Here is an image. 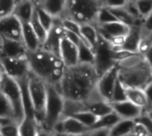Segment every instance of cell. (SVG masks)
I'll return each instance as SVG.
<instances>
[{
  "label": "cell",
  "mask_w": 152,
  "mask_h": 136,
  "mask_svg": "<svg viewBox=\"0 0 152 136\" xmlns=\"http://www.w3.org/2000/svg\"><path fill=\"white\" fill-rule=\"evenodd\" d=\"M70 118H73L74 119L77 120L79 123H81L82 125L86 126L88 129L91 126H93L98 120V118L96 116H94V114H92L91 112H89V111L78 112L77 114H74Z\"/></svg>",
  "instance_id": "obj_33"
},
{
  "label": "cell",
  "mask_w": 152,
  "mask_h": 136,
  "mask_svg": "<svg viewBox=\"0 0 152 136\" xmlns=\"http://www.w3.org/2000/svg\"><path fill=\"white\" fill-rule=\"evenodd\" d=\"M34 33L36 34L37 37L38 38V41L40 43V45H42L45 39H46V37H47V32L45 31V29L42 27V25L40 24L38 19H37V12L36 11L34 10V12H33V15H32V18L30 20V22H29ZM41 47V46H40Z\"/></svg>",
  "instance_id": "obj_31"
},
{
  "label": "cell",
  "mask_w": 152,
  "mask_h": 136,
  "mask_svg": "<svg viewBox=\"0 0 152 136\" xmlns=\"http://www.w3.org/2000/svg\"><path fill=\"white\" fill-rule=\"evenodd\" d=\"M86 106L87 111L91 112L92 114L96 116L98 118L113 112L110 102H107L103 100L96 101L94 102L86 104Z\"/></svg>",
  "instance_id": "obj_24"
},
{
  "label": "cell",
  "mask_w": 152,
  "mask_h": 136,
  "mask_svg": "<svg viewBox=\"0 0 152 136\" xmlns=\"http://www.w3.org/2000/svg\"><path fill=\"white\" fill-rule=\"evenodd\" d=\"M86 136H110V129H95L88 131Z\"/></svg>",
  "instance_id": "obj_44"
},
{
  "label": "cell",
  "mask_w": 152,
  "mask_h": 136,
  "mask_svg": "<svg viewBox=\"0 0 152 136\" xmlns=\"http://www.w3.org/2000/svg\"><path fill=\"white\" fill-rule=\"evenodd\" d=\"M124 101H126V94H125V86L119 82L118 78L110 102H124Z\"/></svg>",
  "instance_id": "obj_38"
},
{
  "label": "cell",
  "mask_w": 152,
  "mask_h": 136,
  "mask_svg": "<svg viewBox=\"0 0 152 136\" xmlns=\"http://www.w3.org/2000/svg\"><path fill=\"white\" fill-rule=\"evenodd\" d=\"M63 35H64V29L61 26V20L54 19L53 27L48 31L46 39L41 45L40 48L60 58V45Z\"/></svg>",
  "instance_id": "obj_11"
},
{
  "label": "cell",
  "mask_w": 152,
  "mask_h": 136,
  "mask_svg": "<svg viewBox=\"0 0 152 136\" xmlns=\"http://www.w3.org/2000/svg\"><path fill=\"white\" fill-rule=\"evenodd\" d=\"M126 136H133V135H132L130 134V135H126Z\"/></svg>",
  "instance_id": "obj_48"
},
{
  "label": "cell",
  "mask_w": 152,
  "mask_h": 136,
  "mask_svg": "<svg viewBox=\"0 0 152 136\" xmlns=\"http://www.w3.org/2000/svg\"><path fill=\"white\" fill-rule=\"evenodd\" d=\"M16 1H0V19L12 15Z\"/></svg>",
  "instance_id": "obj_39"
},
{
  "label": "cell",
  "mask_w": 152,
  "mask_h": 136,
  "mask_svg": "<svg viewBox=\"0 0 152 136\" xmlns=\"http://www.w3.org/2000/svg\"><path fill=\"white\" fill-rule=\"evenodd\" d=\"M3 74H4V72H3V70H2V69H1V67H0V84H1V81H2Z\"/></svg>",
  "instance_id": "obj_47"
},
{
  "label": "cell",
  "mask_w": 152,
  "mask_h": 136,
  "mask_svg": "<svg viewBox=\"0 0 152 136\" xmlns=\"http://www.w3.org/2000/svg\"><path fill=\"white\" fill-rule=\"evenodd\" d=\"M0 36L5 39L22 43L21 23L14 15L0 19Z\"/></svg>",
  "instance_id": "obj_12"
},
{
  "label": "cell",
  "mask_w": 152,
  "mask_h": 136,
  "mask_svg": "<svg viewBox=\"0 0 152 136\" xmlns=\"http://www.w3.org/2000/svg\"><path fill=\"white\" fill-rule=\"evenodd\" d=\"M95 53L94 52L84 43H80L78 45V64L94 65Z\"/></svg>",
  "instance_id": "obj_29"
},
{
  "label": "cell",
  "mask_w": 152,
  "mask_h": 136,
  "mask_svg": "<svg viewBox=\"0 0 152 136\" xmlns=\"http://www.w3.org/2000/svg\"><path fill=\"white\" fill-rule=\"evenodd\" d=\"M118 78L125 87L144 90L152 84L151 64L142 55L137 54L117 63Z\"/></svg>",
  "instance_id": "obj_2"
},
{
  "label": "cell",
  "mask_w": 152,
  "mask_h": 136,
  "mask_svg": "<svg viewBox=\"0 0 152 136\" xmlns=\"http://www.w3.org/2000/svg\"><path fill=\"white\" fill-rule=\"evenodd\" d=\"M134 4L140 13V16L143 20L152 14V1L136 0L134 1Z\"/></svg>",
  "instance_id": "obj_34"
},
{
  "label": "cell",
  "mask_w": 152,
  "mask_h": 136,
  "mask_svg": "<svg viewBox=\"0 0 152 136\" xmlns=\"http://www.w3.org/2000/svg\"><path fill=\"white\" fill-rule=\"evenodd\" d=\"M112 111L117 114L120 119L125 120H135L138 118L142 113V110L128 101L118 102H110Z\"/></svg>",
  "instance_id": "obj_14"
},
{
  "label": "cell",
  "mask_w": 152,
  "mask_h": 136,
  "mask_svg": "<svg viewBox=\"0 0 152 136\" xmlns=\"http://www.w3.org/2000/svg\"><path fill=\"white\" fill-rule=\"evenodd\" d=\"M80 31L86 42L89 45V46L94 52L98 44V39H99V35H98L95 26L91 25V24L80 25Z\"/></svg>",
  "instance_id": "obj_23"
},
{
  "label": "cell",
  "mask_w": 152,
  "mask_h": 136,
  "mask_svg": "<svg viewBox=\"0 0 152 136\" xmlns=\"http://www.w3.org/2000/svg\"><path fill=\"white\" fill-rule=\"evenodd\" d=\"M131 135L133 136H151L152 133H151L142 125L134 122V125L133 130L131 132Z\"/></svg>",
  "instance_id": "obj_43"
},
{
  "label": "cell",
  "mask_w": 152,
  "mask_h": 136,
  "mask_svg": "<svg viewBox=\"0 0 152 136\" xmlns=\"http://www.w3.org/2000/svg\"><path fill=\"white\" fill-rule=\"evenodd\" d=\"M0 92L11 104L14 120L17 124H20L24 118V110L21 102L20 91L16 80L4 73L0 84Z\"/></svg>",
  "instance_id": "obj_7"
},
{
  "label": "cell",
  "mask_w": 152,
  "mask_h": 136,
  "mask_svg": "<svg viewBox=\"0 0 152 136\" xmlns=\"http://www.w3.org/2000/svg\"><path fill=\"white\" fill-rule=\"evenodd\" d=\"M35 11L37 12V19L40 22V24L42 25V27L45 29V31L48 33V31L51 29V28L53 27V20L54 19L49 15L45 10H43L42 8H40L39 6L35 4Z\"/></svg>",
  "instance_id": "obj_32"
},
{
  "label": "cell",
  "mask_w": 152,
  "mask_h": 136,
  "mask_svg": "<svg viewBox=\"0 0 152 136\" xmlns=\"http://www.w3.org/2000/svg\"><path fill=\"white\" fill-rule=\"evenodd\" d=\"M19 136H36L37 132V125L34 119L24 118L18 126Z\"/></svg>",
  "instance_id": "obj_30"
},
{
  "label": "cell",
  "mask_w": 152,
  "mask_h": 136,
  "mask_svg": "<svg viewBox=\"0 0 152 136\" xmlns=\"http://www.w3.org/2000/svg\"><path fill=\"white\" fill-rule=\"evenodd\" d=\"M36 136H53V133L49 132L47 130H45L43 128L38 127L37 128V135Z\"/></svg>",
  "instance_id": "obj_45"
},
{
  "label": "cell",
  "mask_w": 152,
  "mask_h": 136,
  "mask_svg": "<svg viewBox=\"0 0 152 136\" xmlns=\"http://www.w3.org/2000/svg\"><path fill=\"white\" fill-rule=\"evenodd\" d=\"M0 118H11L14 119L13 111L11 107V104L1 92H0Z\"/></svg>",
  "instance_id": "obj_37"
},
{
  "label": "cell",
  "mask_w": 152,
  "mask_h": 136,
  "mask_svg": "<svg viewBox=\"0 0 152 136\" xmlns=\"http://www.w3.org/2000/svg\"><path fill=\"white\" fill-rule=\"evenodd\" d=\"M63 133L71 136H79L88 132V128L73 118H61Z\"/></svg>",
  "instance_id": "obj_21"
},
{
  "label": "cell",
  "mask_w": 152,
  "mask_h": 136,
  "mask_svg": "<svg viewBox=\"0 0 152 136\" xmlns=\"http://www.w3.org/2000/svg\"><path fill=\"white\" fill-rule=\"evenodd\" d=\"M64 99L54 86L46 84V102L45 119L40 128L53 133V127L62 118Z\"/></svg>",
  "instance_id": "obj_6"
},
{
  "label": "cell",
  "mask_w": 152,
  "mask_h": 136,
  "mask_svg": "<svg viewBox=\"0 0 152 136\" xmlns=\"http://www.w3.org/2000/svg\"><path fill=\"white\" fill-rule=\"evenodd\" d=\"M87 111L86 106L84 102H74L69 100H64L63 110H62V118H69L77 114L78 112Z\"/></svg>",
  "instance_id": "obj_28"
},
{
  "label": "cell",
  "mask_w": 152,
  "mask_h": 136,
  "mask_svg": "<svg viewBox=\"0 0 152 136\" xmlns=\"http://www.w3.org/2000/svg\"><path fill=\"white\" fill-rule=\"evenodd\" d=\"M99 76L94 65L77 64L65 68L59 84L55 86L64 100L86 103L96 91Z\"/></svg>",
  "instance_id": "obj_1"
},
{
  "label": "cell",
  "mask_w": 152,
  "mask_h": 136,
  "mask_svg": "<svg viewBox=\"0 0 152 136\" xmlns=\"http://www.w3.org/2000/svg\"><path fill=\"white\" fill-rule=\"evenodd\" d=\"M34 4L43 10H45L49 15H51L53 19L61 20L65 6L66 1L62 0H44V1H34Z\"/></svg>",
  "instance_id": "obj_17"
},
{
  "label": "cell",
  "mask_w": 152,
  "mask_h": 136,
  "mask_svg": "<svg viewBox=\"0 0 152 136\" xmlns=\"http://www.w3.org/2000/svg\"><path fill=\"white\" fill-rule=\"evenodd\" d=\"M118 68L117 64L112 66L110 69L99 77L96 84V90L100 96L107 102H111L113 91L118 81Z\"/></svg>",
  "instance_id": "obj_10"
},
{
  "label": "cell",
  "mask_w": 152,
  "mask_h": 136,
  "mask_svg": "<svg viewBox=\"0 0 152 136\" xmlns=\"http://www.w3.org/2000/svg\"><path fill=\"white\" fill-rule=\"evenodd\" d=\"M22 30V43L28 53L36 52L41 46L38 38L34 33L29 23H21Z\"/></svg>",
  "instance_id": "obj_20"
},
{
  "label": "cell",
  "mask_w": 152,
  "mask_h": 136,
  "mask_svg": "<svg viewBox=\"0 0 152 136\" xmlns=\"http://www.w3.org/2000/svg\"><path fill=\"white\" fill-rule=\"evenodd\" d=\"M125 94L126 101L141 108L142 112L151 114V105L150 103L143 90L134 87H125Z\"/></svg>",
  "instance_id": "obj_16"
},
{
  "label": "cell",
  "mask_w": 152,
  "mask_h": 136,
  "mask_svg": "<svg viewBox=\"0 0 152 136\" xmlns=\"http://www.w3.org/2000/svg\"><path fill=\"white\" fill-rule=\"evenodd\" d=\"M20 91V96H21V102H22V107L24 110V118L34 119V110H33V106L28 88V76L20 79L16 80ZM35 120V119H34Z\"/></svg>",
  "instance_id": "obj_18"
},
{
  "label": "cell",
  "mask_w": 152,
  "mask_h": 136,
  "mask_svg": "<svg viewBox=\"0 0 152 136\" xmlns=\"http://www.w3.org/2000/svg\"><path fill=\"white\" fill-rule=\"evenodd\" d=\"M101 8L100 1L94 0H72L66 1L62 19L70 20L79 25H96V17Z\"/></svg>",
  "instance_id": "obj_4"
},
{
  "label": "cell",
  "mask_w": 152,
  "mask_h": 136,
  "mask_svg": "<svg viewBox=\"0 0 152 136\" xmlns=\"http://www.w3.org/2000/svg\"><path fill=\"white\" fill-rule=\"evenodd\" d=\"M94 53H95V61L94 66L99 77L102 76L108 69H110L112 66L117 64L113 61L111 57L112 51H111L110 45L100 36Z\"/></svg>",
  "instance_id": "obj_9"
},
{
  "label": "cell",
  "mask_w": 152,
  "mask_h": 136,
  "mask_svg": "<svg viewBox=\"0 0 152 136\" xmlns=\"http://www.w3.org/2000/svg\"><path fill=\"white\" fill-rule=\"evenodd\" d=\"M28 88L34 110V119L38 127L45 119V108L46 102V84L38 77L29 71L28 75Z\"/></svg>",
  "instance_id": "obj_5"
},
{
  "label": "cell",
  "mask_w": 152,
  "mask_h": 136,
  "mask_svg": "<svg viewBox=\"0 0 152 136\" xmlns=\"http://www.w3.org/2000/svg\"><path fill=\"white\" fill-rule=\"evenodd\" d=\"M134 122L139 123L145 126L151 133H152V122H151V114L142 112V115L134 120Z\"/></svg>",
  "instance_id": "obj_42"
},
{
  "label": "cell",
  "mask_w": 152,
  "mask_h": 136,
  "mask_svg": "<svg viewBox=\"0 0 152 136\" xmlns=\"http://www.w3.org/2000/svg\"><path fill=\"white\" fill-rule=\"evenodd\" d=\"M34 10V1H16L12 15H14L20 23H29Z\"/></svg>",
  "instance_id": "obj_19"
},
{
  "label": "cell",
  "mask_w": 152,
  "mask_h": 136,
  "mask_svg": "<svg viewBox=\"0 0 152 136\" xmlns=\"http://www.w3.org/2000/svg\"><path fill=\"white\" fill-rule=\"evenodd\" d=\"M134 125V120H119L110 129V136H126L131 134Z\"/></svg>",
  "instance_id": "obj_26"
},
{
  "label": "cell",
  "mask_w": 152,
  "mask_h": 136,
  "mask_svg": "<svg viewBox=\"0 0 152 136\" xmlns=\"http://www.w3.org/2000/svg\"><path fill=\"white\" fill-rule=\"evenodd\" d=\"M108 9V8H107ZM109 11L112 13V15L117 19V20L128 28H132L134 26H141L142 23L136 21L126 10L124 7L119 8H114V9H109Z\"/></svg>",
  "instance_id": "obj_25"
},
{
  "label": "cell",
  "mask_w": 152,
  "mask_h": 136,
  "mask_svg": "<svg viewBox=\"0 0 152 136\" xmlns=\"http://www.w3.org/2000/svg\"><path fill=\"white\" fill-rule=\"evenodd\" d=\"M19 125L16 123L10 124L0 127V136H19Z\"/></svg>",
  "instance_id": "obj_41"
},
{
  "label": "cell",
  "mask_w": 152,
  "mask_h": 136,
  "mask_svg": "<svg viewBox=\"0 0 152 136\" xmlns=\"http://www.w3.org/2000/svg\"><path fill=\"white\" fill-rule=\"evenodd\" d=\"M114 21H118V20L112 15V13L109 11V9L101 6V8L98 11L97 17H96V25L107 24V23H110Z\"/></svg>",
  "instance_id": "obj_35"
},
{
  "label": "cell",
  "mask_w": 152,
  "mask_h": 136,
  "mask_svg": "<svg viewBox=\"0 0 152 136\" xmlns=\"http://www.w3.org/2000/svg\"><path fill=\"white\" fill-rule=\"evenodd\" d=\"M1 56L8 58H27L28 52L23 43L9 40L2 37V44L0 47Z\"/></svg>",
  "instance_id": "obj_15"
},
{
  "label": "cell",
  "mask_w": 152,
  "mask_h": 136,
  "mask_svg": "<svg viewBox=\"0 0 152 136\" xmlns=\"http://www.w3.org/2000/svg\"><path fill=\"white\" fill-rule=\"evenodd\" d=\"M27 59L31 73L47 85L56 86L59 84L66 68L59 57L39 48L36 52L28 53Z\"/></svg>",
  "instance_id": "obj_3"
},
{
  "label": "cell",
  "mask_w": 152,
  "mask_h": 136,
  "mask_svg": "<svg viewBox=\"0 0 152 136\" xmlns=\"http://www.w3.org/2000/svg\"><path fill=\"white\" fill-rule=\"evenodd\" d=\"M124 8L136 21H138L140 23H142L143 20L140 16V13H139V12H138V10H137V8L135 6L134 1H126Z\"/></svg>",
  "instance_id": "obj_40"
},
{
  "label": "cell",
  "mask_w": 152,
  "mask_h": 136,
  "mask_svg": "<svg viewBox=\"0 0 152 136\" xmlns=\"http://www.w3.org/2000/svg\"><path fill=\"white\" fill-rule=\"evenodd\" d=\"M53 136H71L65 133H53Z\"/></svg>",
  "instance_id": "obj_46"
},
{
  "label": "cell",
  "mask_w": 152,
  "mask_h": 136,
  "mask_svg": "<svg viewBox=\"0 0 152 136\" xmlns=\"http://www.w3.org/2000/svg\"><path fill=\"white\" fill-rule=\"evenodd\" d=\"M119 120H121V119L117 116V114H115L114 112H111L110 114H108L106 116L99 118L97 122L93 126H91L88 129V131L95 130V129H110Z\"/></svg>",
  "instance_id": "obj_27"
},
{
  "label": "cell",
  "mask_w": 152,
  "mask_h": 136,
  "mask_svg": "<svg viewBox=\"0 0 152 136\" xmlns=\"http://www.w3.org/2000/svg\"><path fill=\"white\" fill-rule=\"evenodd\" d=\"M60 58L66 68L78 64V47L71 43L64 35L60 45Z\"/></svg>",
  "instance_id": "obj_13"
},
{
  "label": "cell",
  "mask_w": 152,
  "mask_h": 136,
  "mask_svg": "<svg viewBox=\"0 0 152 136\" xmlns=\"http://www.w3.org/2000/svg\"><path fill=\"white\" fill-rule=\"evenodd\" d=\"M152 50L151 36H141V39L137 48V53L145 57V55Z\"/></svg>",
  "instance_id": "obj_36"
},
{
  "label": "cell",
  "mask_w": 152,
  "mask_h": 136,
  "mask_svg": "<svg viewBox=\"0 0 152 136\" xmlns=\"http://www.w3.org/2000/svg\"><path fill=\"white\" fill-rule=\"evenodd\" d=\"M0 67L5 75L15 80L25 78L29 73L27 58L19 59L0 56Z\"/></svg>",
  "instance_id": "obj_8"
},
{
  "label": "cell",
  "mask_w": 152,
  "mask_h": 136,
  "mask_svg": "<svg viewBox=\"0 0 152 136\" xmlns=\"http://www.w3.org/2000/svg\"><path fill=\"white\" fill-rule=\"evenodd\" d=\"M140 39H141V26H134L130 28L126 41L123 46L120 48L132 53H137V48Z\"/></svg>",
  "instance_id": "obj_22"
}]
</instances>
